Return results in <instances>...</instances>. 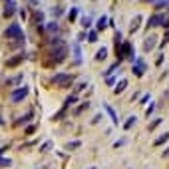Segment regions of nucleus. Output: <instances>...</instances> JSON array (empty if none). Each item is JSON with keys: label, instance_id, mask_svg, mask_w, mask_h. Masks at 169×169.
I'll return each instance as SVG.
<instances>
[{"label": "nucleus", "instance_id": "nucleus-11", "mask_svg": "<svg viewBox=\"0 0 169 169\" xmlns=\"http://www.w3.org/2000/svg\"><path fill=\"white\" fill-rule=\"evenodd\" d=\"M72 50H74L76 64H80V62H82V48H80V44H78V42H74V44H72Z\"/></svg>", "mask_w": 169, "mask_h": 169}, {"label": "nucleus", "instance_id": "nucleus-15", "mask_svg": "<svg viewBox=\"0 0 169 169\" xmlns=\"http://www.w3.org/2000/svg\"><path fill=\"white\" fill-rule=\"evenodd\" d=\"M125 88H127V80L123 78V80H119L117 84H116V90H113V92H116V94H122V92H123Z\"/></svg>", "mask_w": 169, "mask_h": 169}, {"label": "nucleus", "instance_id": "nucleus-4", "mask_svg": "<svg viewBox=\"0 0 169 169\" xmlns=\"http://www.w3.org/2000/svg\"><path fill=\"white\" fill-rule=\"evenodd\" d=\"M54 82H56L60 88H68V86L74 82V76L72 74H56L54 76Z\"/></svg>", "mask_w": 169, "mask_h": 169}, {"label": "nucleus", "instance_id": "nucleus-13", "mask_svg": "<svg viewBox=\"0 0 169 169\" xmlns=\"http://www.w3.org/2000/svg\"><path fill=\"white\" fill-rule=\"evenodd\" d=\"M80 22H82V28H84V30H90L92 24H94V20H92V16H82Z\"/></svg>", "mask_w": 169, "mask_h": 169}, {"label": "nucleus", "instance_id": "nucleus-6", "mask_svg": "<svg viewBox=\"0 0 169 169\" xmlns=\"http://www.w3.org/2000/svg\"><path fill=\"white\" fill-rule=\"evenodd\" d=\"M163 18H165V14H163V12H155L153 16H149V18H147V26H149V28L161 26V24H163Z\"/></svg>", "mask_w": 169, "mask_h": 169}, {"label": "nucleus", "instance_id": "nucleus-14", "mask_svg": "<svg viewBox=\"0 0 169 169\" xmlns=\"http://www.w3.org/2000/svg\"><path fill=\"white\" fill-rule=\"evenodd\" d=\"M22 60H26V54H24V52H22V54H18V56L12 58V60H8L6 64H8V66H18V64L22 62Z\"/></svg>", "mask_w": 169, "mask_h": 169}, {"label": "nucleus", "instance_id": "nucleus-33", "mask_svg": "<svg viewBox=\"0 0 169 169\" xmlns=\"http://www.w3.org/2000/svg\"><path fill=\"white\" fill-rule=\"evenodd\" d=\"M167 153H169V149H165V155H167Z\"/></svg>", "mask_w": 169, "mask_h": 169}, {"label": "nucleus", "instance_id": "nucleus-22", "mask_svg": "<svg viewBox=\"0 0 169 169\" xmlns=\"http://www.w3.org/2000/svg\"><path fill=\"white\" fill-rule=\"evenodd\" d=\"M139 22H141V16L137 14V16H135V18L132 20V32H135V30L139 28Z\"/></svg>", "mask_w": 169, "mask_h": 169}, {"label": "nucleus", "instance_id": "nucleus-5", "mask_svg": "<svg viewBox=\"0 0 169 169\" xmlns=\"http://www.w3.org/2000/svg\"><path fill=\"white\" fill-rule=\"evenodd\" d=\"M145 70H147V64L143 62V58H135V60H133V68H132V72L139 78V76H143Z\"/></svg>", "mask_w": 169, "mask_h": 169}, {"label": "nucleus", "instance_id": "nucleus-7", "mask_svg": "<svg viewBox=\"0 0 169 169\" xmlns=\"http://www.w3.org/2000/svg\"><path fill=\"white\" fill-rule=\"evenodd\" d=\"M30 22L34 24V26H42V24H44V12H42L40 8H36L34 14H32V20H30Z\"/></svg>", "mask_w": 169, "mask_h": 169}, {"label": "nucleus", "instance_id": "nucleus-3", "mask_svg": "<svg viewBox=\"0 0 169 169\" xmlns=\"http://www.w3.org/2000/svg\"><path fill=\"white\" fill-rule=\"evenodd\" d=\"M30 94V88H28V86H20V88L18 90H14L12 92V94H10V102H20V100H24V97L26 96H28Z\"/></svg>", "mask_w": 169, "mask_h": 169}, {"label": "nucleus", "instance_id": "nucleus-21", "mask_svg": "<svg viewBox=\"0 0 169 169\" xmlns=\"http://www.w3.org/2000/svg\"><path fill=\"white\" fill-rule=\"evenodd\" d=\"M133 123H135V116H129V117H127V122L123 123V129H132V127H133Z\"/></svg>", "mask_w": 169, "mask_h": 169}, {"label": "nucleus", "instance_id": "nucleus-28", "mask_svg": "<svg viewBox=\"0 0 169 169\" xmlns=\"http://www.w3.org/2000/svg\"><path fill=\"white\" fill-rule=\"evenodd\" d=\"M161 122H163V119H155V122H153V123H151V125H149V129H153V127H157V125H159Z\"/></svg>", "mask_w": 169, "mask_h": 169}, {"label": "nucleus", "instance_id": "nucleus-10", "mask_svg": "<svg viewBox=\"0 0 169 169\" xmlns=\"http://www.w3.org/2000/svg\"><path fill=\"white\" fill-rule=\"evenodd\" d=\"M107 22H110V18H107V16L103 14V16H100V18H97L96 28H97V30H106V28H107Z\"/></svg>", "mask_w": 169, "mask_h": 169}, {"label": "nucleus", "instance_id": "nucleus-16", "mask_svg": "<svg viewBox=\"0 0 169 169\" xmlns=\"http://www.w3.org/2000/svg\"><path fill=\"white\" fill-rule=\"evenodd\" d=\"M78 14H80V8L78 6H72V10L68 12V20H70V22H74V20L78 18Z\"/></svg>", "mask_w": 169, "mask_h": 169}, {"label": "nucleus", "instance_id": "nucleus-27", "mask_svg": "<svg viewBox=\"0 0 169 169\" xmlns=\"http://www.w3.org/2000/svg\"><path fill=\"white\" fill-rule=\"evenodd\" d=\"M153 110H155V106H153V103H151V106H149V107H147V112H145V116H147V117H149V116H151V112H153Z\"/></svg>", "mask_w": 169, "mask_h": 169}, {"label": "nucleus", "instance_id": "nucleus-2", "mask_svg": "<svg viewBox=\"0 0 169 169\" xmlns=\"http://www.w3.org/2000/svg\"><path fill=\"white\" fill-rule=\"evenodd\" d=\"M50 56L56 60V64L64 62V60H66V56H68V46H66V44H60L58 50H56V48H52V50H50Z\"/></svg>", "mask_w": 169, "mask_h": 169}, {"label": "nucleus", "instance_id": "nucleus-29", "mask_svg": "<svg viewBox=\"0 0 169 169\" xmlns=\"http://www.w3.org/2000/svg\"><path fill=\"white\" fill-rule=\"evenodd\" d=\"M20 16H22V18L26 20V18H28V12H26V10H24V8H20Z\"/></svg>", "mask_w": 169, "mask_h": 169}, {"label": "nucleus", "instance_id": "nucleus-24", "mask_svg": "<svg viewBox=\"0 0 169 169\" xmlns=\"http://www.w3.org/2000/svg\"><path fill=\"white\" fill-rule=\"evenodd\" d=\"M52 14L58 18V16H62V14H64V8H62V6H54V8H52Z\"/></svg>", "mask_w": 169, "mask_h": 169}, {"label": "nucleus", "instance_id": "nucleus-30", "mask_svg": "<svg viewBox=\"0 0 169 169\" xmlns=\"http://www.w3.org/2000/svg\"><path fill=\"white\" fill-rule=\"evenodd\" d=\"M50 145H52V143H50V141H46V143H44V145H42V147H40V151H44V149H48V147H50Z\"/></svg>", "mask_w": 169, "mask_h": 169}, {"label": "nucleus", "instance_id": "nucleus-18", "mask_svg": "<svg viewBox=\"0 0 169 169\" xmlns=\"http://www.w3.org/2000/svg\"><path fill=\"white\" fill-rule=\"evenodd\" d=\"M78 102V96H70V97H66V102H64V110H66V107H70V106H74V103Z\"/></svg>", "mask_w": 169, "mask_h": 169}, {"label": "nucleus", "instance_id": "nucleus-17", "mask_svg": "<svg viewBox=\"0 0 169 169\" xmlns=\"http://www.w3.org/2000/svg\"><path fill=\"white\" fill-rule=\"evenodd\" d=\"M86 38H88V42H97V30H88L86 32Z\"/></svg>", "mask_w": 169, "mask_h": 169}, {"label": "nucleus", "instance_id": "nucleus-32", "mask_svg": "<svg viewBox=\"0 0 169 169\" xmlns=\"http://www.w3.org/2000/svg\"><path fill=\"white\" fill-rule=\"evenodd\" d=\"M2 123H4V119H2V117H0V125H2Z\"/></svg>", "mask_w": 169, "mask_h": 169}, {"label": "nucleus", "instance_id": "nucleus-20", "mask_svg": "<svg viewBox=\"0 0 169 169\" xmlns=\"http://www.w3.org/2000/svg\"><path fill=\"white\" fill-rule=\"evenodd\" d=\"M107 58V48H100L96 54V60H106Z\"/></svg>", "mask_w": 169, "mask_h": 169}, {"label": "nucleus", "instance_id": "nucleus-26", "mask_svg": "<svg viewBox=\"0 0 169 169\" xmlns=\"http://www.w3.org/2000/svg\"><path fill=\"white\" fill-rule=\"evenodd\" d=\"M86 32H88V30H84V32H80V34H78V40H80V42L86 40Z\"/></svg>", "mask_w": 169, "mask_h": 169}, {"label": "nucleus", "instance_id": "nucleus-9", "mask_svg": "<svg viewBox=\"0 0 169 169\" xmlns=\"http://www.w3.org/2000/svg\"><path fill=\"white\" fill-rule=\"evenodd\" d=\"M14 12H16V2H14V0H6V6H4V16L8 18V16H12Z\"/></svg>", "mask_w": 169, "mask_h": 169}, {"label": "nucleus", "instance_id": "nucleus-8", "mask_svg": "<svg viewBox=\"0 0 169 169\" xmlns=\"http://www.w3.org/2000/svg\"><path fill=\"white\" fill-rule=\"evenodd\" d=\"M103 110L107 112V116H110V119H112V123H113V125H117V123H119V119H117V116H116V112H113V107L110 106V103H103Z\"/></svg>", "mask_w": 169, "mask_h": 169}, {"label": "nucleus", "instance_id": "nucleus-19", "mask_svg": "<svg viewBox=\"0 0 169 169\" xmlns=\"http://www.w3.org/2000/svg\"><path fill=\"white\" fill-rule=\"evenodd\" d=\"M165 141H169V132L167 133H161V137H157L153 141V145H161V143H165Z\"/></svg>", "mask_w": 169, "mask_h": 169}, {"label": "nucleus", "instance_id": "nucleus-23", "mask_svg": "<svg viewBox=\"0 0 169 169\" xmlns=\"http://www.w3.org/2000/svg\"><path fill=\"white\" fill-rule=\"evenodd\" d=\"M122 40H123L122 32H119V30H116V36H113V42H116V48H117V46H122Z\"/></svg>", "mask_w": 169, "mask_h": 169}, {"label": "nucleus", "instance_id": "nucleus-12", "mask_svg": "<svg viewBox=\"0 0 169 169\" xmlns=\"http://www.w3.org/2000/svg\"><path fill=\"white\" fill-rule=\"evenodd\" d=\"M155 40H157V38H155L153 34H151V36H147V38H145V44H143V50H145V52H149L151 48L155 46Z\"/></svg>", "mask_w": 169, "mask_h": 169}, {"label": "nucleus", "instance_id": "nucleus-1", "mask_svg": "<svg viewBox=\"0 0 169 169\" xmlns=\"http://www.w3.org/2000/svg\"><path fill=\"white\" fill-rule=\"evenodd\" d=\"M4 38H8V40H22L24 38L22 26H20L18 22H12L6 30H4Z\"/></svg>", "mask_w": 169, "mask_h": 169}, {"label": "nucleus", "instance_id": "nucleus-31", "mask_svg": "<svg viewBox=\"0 0 169 169\" xmlns=\"http://www.w3.org/2000/svg\"><path fill=\"white\" fill-rule=\"evenodd\" d=\"M106 82H107V84H110V86H113V84H116V78H107Z\"/></svg>", "mask_w": 169, "mask_h": 169}, {"label": "nucleus", "instance_id": "nucleus-25", "mask_svg": "<svg viewBox=\"0 0 169 169\" xmlns=\"http://www.w3.org/2000/svg\"><path fill=\"white\" fill-rule=\"evenodd\" d=\"M46 30H48V32H56V30H58V22H48V24H46Z\"/></svg>", "mask_w": 169, "mask_h": 169}]
</instances>
